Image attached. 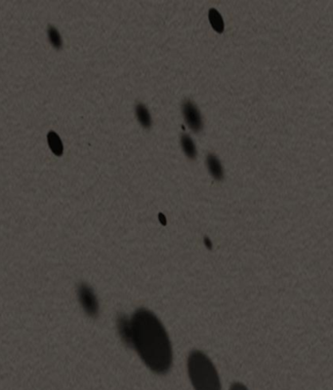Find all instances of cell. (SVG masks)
I'll return each mask as SVG.
<instances>
[{"mask_svg":"<svg viewBox=\"0 0 333 390\" xmlns=\"http://www.w3.org/2000/svg\"><path fill=\"white\" fill-rule=\"evenodd\" d=\"M230 390H248L245 386H243L242 384L239 383H234L231 386Z\"/></svg>","mask_w":333,"mask_h":390,"instance_id":"obj_10","label":"cell"},{"mask_svg":"<svg viewBox=\"0 0 333 390\" xmlns=\"http://www.w3.org/2000/svg\"><path fill=\"white\" fill-rule=\"evenodd\" d=\"M208 19L209 22L212 26V28L219 33L223 32L225 25H224V21H223L222 16L221 14L215 9V8H211L208 12Z\"/></svg>","mask_w":333,"mask_h":390,"instance_id":"obj_7","label":"cell"},{"mask_svg":"<svg viewBox=\"0 0 333 390\" xmlns=\"http://www.w3.org/2000/svg\"><path fill=\"white\" fill-rule=\"evenodd\" d=\"M206 165L209 170L210 175L217 180H222L224 177V171H223L222 165L218 157L213 154L209 153L206 155Z\"/></svg>","mask_w":333,"mask_h":390,"instance_id":"obj_4","label":"cell"},{"mask_svg":"<svg viewBox=\"0 0 333 390\" xmlns=\"http://www.w3.org/2000/svg\"><path fill=\"white\" fill-rule=\"evenodd\" d=\"M129 338L151 371L164 375L170 370L173 360L171 342L155 313L145 308L137 310L130 321Z\"/></svg>","mask_w":333,"mask_h":390,"instance_id":"obj_1","label":"cell"},{"mask_svg":"<svg viewBox=\"0 0 333 390\" xmlns=\"http://www.w3.org/2000/svg\"><path fill=\"white\" fill-rule=\"evenodd\" d=\"M181 146L183 151L190 159H195L197 156V149L192 138L188 134H182L181 136Z\"/></svg>","mask_w":333,"mask_h":390,"instance_id":"obj_5","label":"cell"},{"mask_svg":"<svg viewBox=\"0 0 333 390\" xmlns=\"http://www.w3.org/2000/svg\"><path fill=\"white\" fill-rule=\"evenodd\" d=\"M182 112L189 127L196 132L202 129L201 114L197 106L190 100H185L182 104Z\"/></svg>","mask_w":333,"mask_h":390,"instance_id":"obj_3","label":"cell"},{"mask_svg":"<svg viewBox=\"0 0 333 390\" xmlns=\"http://www.w3.org/2000/svg\"><path fill=\"white\" fill-rule=\"evenodd\" d=\"M47 33H48L49 40H50L51 44H52V45H53L55 48H57V49L61 48L63 43H62L61 35H60V33H59L58 30H57L56 28H54L53 26H49V27H48Z\"/></svg>","mask_w":333,"mask_h":390,"instance_id":"obj_9","label":"cell"},{"mask_svg":"<svg viewBox=\"0 0 333 390\" xmlns=\"http://www.w3.org/2000/svg\"><path fill=\"white\" fill-rule=\"evenodd\" d=\"M47 140H48V145H49L51 150L55 153L56 155H58V156L62 155L64 148H63L62 141H61L60 137L58 136V134H56L54 131H50L47 134Z\"/></svg>","mask_w":333,"mask_h":390,"instance_id":"obj_8","label":"cell"},{"mask_svg":"<svg viewBox=\"0 0 333 390\" xmlns=\"http://www.w3.org/2000/svg\"><path fill=\"white\" fill-rule=\"evenodd\" d=\"M188 374L195 390H222L219 375L212 361L201 351H193L188 358Z\"/></svg>","mask_w":333,"mask_h":390,"instance_id":"obj_2","label":"cell"},{"mask_svg":"<svg viewBox=\"0 0 333 390\" xmlns=\"http://www.w3.org/2000/svg\"><path fill=\"white\" fill-rule=\"evenodd\" d=\"M136 116L144 128H150L152 125V117L148 109L143 104L136 106Z\"/></svg>","mask_w":333,"mask_h":390,"instance_id":"obj_6","label":"cell"}]
</instances>
